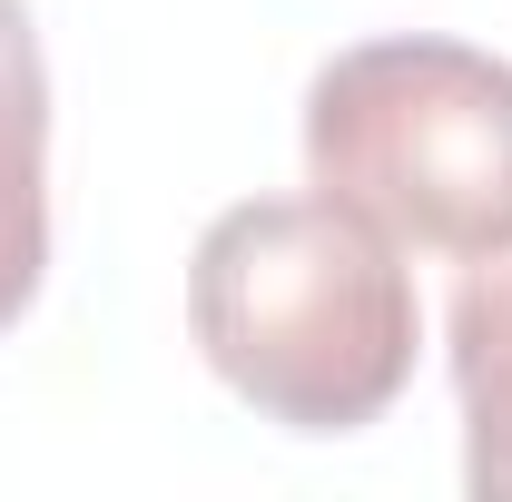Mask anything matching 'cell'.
Instances as JSON below:
<instances>
[{
	"instance_id": "obj_2",
	"label": "cell",
	"mask_w": 512,
	"mask_h": 502,
	"mask_svg": "<svg viewBox=\"0 0 512 502\" xmlns=\"http://www.w3.org/2000/svg\"><path fill=\"white\" fill-rule=\"evenodd\" d=\"M306 178L394 247H512V60L463 40H365L306 89Z\"/></svg>"
},
{
	"instance_id": "obj_4",
	"label": "cell",
	"mask_w": 512,
	"mask_h": 502,
	"mask_svg": "<svg viewBox=\"0 0 512 502\" xmlns=\"http://www.w3.org/2000/svg\"><path fill=\"white\" fill-rule=\"evenodd\" d=\"M453 394H463V483L483 502H512V247L473 256L444 315Z\"/></svg>"
},
{
	"instance_id": "obj_3",
	"label": "cell",
	"mask_w": 512,
	"mask_h": 502,
	"mask_svg": "<svg viewBox=\"0 0 512 502\" xmlns=\"http://www.w3.org/2000/svg\"><path fill=\"white\" fill-rule=\"evenodd\" d=\"M50 276V69L20 0H0V335Z\"/></svg>"
},
{
	"instance_id": "obj_1",
	"label": "cell",
	"mask_w": 512,
	"mask_h": 502,
	"mask_svg": "<svg viewBox=\"0 0 512 502\" xmlns=\"http://www.w3.org/2000/svg\"><path fill=\"white\" fill-rule=\"evenodd\" d=\"M188 335L207 375L286 434H365L414 384V276L394 237L335 197H247L188 256Z\"/></svg>"
}]
</instances>
